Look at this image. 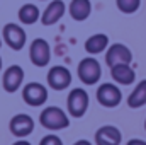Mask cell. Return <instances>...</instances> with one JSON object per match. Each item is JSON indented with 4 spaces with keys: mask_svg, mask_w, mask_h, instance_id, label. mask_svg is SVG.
<instances>
[{
    "mask_svg": "<svg viewBox=\"0 0 146 145\" xmlns=\"http://www.w3.org/2000/svg\"><path fill=\"white\" fill-rule=\"evenodd\" d=\"M2 39L5 41V44H7L10 50L21 51V50L26 46L27 34H26V31H24L19 24L9 22V24H5L3 29H2Z\"/></svg>",
    "mask_w": 146,
    "mask_h": 145,
    "instance_id": "277c9868",
    "label": "cell"
},
{
    "mask_svg": "<svg viewBox=\"0 0 146 145\" xmlns=\"http://www.w3.org/2000/svg\"><path fill=\"white\" fill-rule=\"evenodd\" d=\"M145 130H146V119H145Z\"/></svg>",
    "mask_w": 146,
    "mask_h": 145,
    "instance_id": "484cf974",
    "label": "cell"
},
{
    "mask_svg": "<svg viewBox=\"0 0 146 145\" xmlns=\"http://www.w3.org/2000/svg\"><path fill=\"white\" fill-rule=\"evenodd\" d=\"M133 62V53L131 50L122 44V43H114L107 48L106 53V63L109 65L110 68L115 65H129Z\"/></svg>",
    "mask_w": 146,
    "mask_h": 145,
    "instance_id": "9c48e42d",
    "label": "cell"
},
{
    "mask_svg": "<svg viewBox=\"0 0 146 145\" xmlns=\"http://www.w3.org/2000/svg\"><path fill=\"white\" fill-rule=\"evenodd\" d=\"M9 130L14 137L26 138L34 132V119L26 113H19V114L12 116L10 123H9Z\"/></svg>",
    "mask_w": 146,
    "mask_h": 145,
    "instance_id": "30bf717a",
    "label": "cell"
},
{
    "mask_svg": "<svg viewBox=\"0 0 146 145\" xmlns=\"http://www.w3.org/2000/svg\"><path fill=\"white\" fill-rule=\"evenodd\" d=\"M110 77L119 85H131L136 80V72L131 68V65H115L110 68Z\"/></svg>",
    "mask_w": 146,
    "mask_h": 145,
    "instance_id": "9a60e30c",
    "label": "cell"
},
{
    "mask_svg": "<svg viewBox=\"0 0 146 145\" xmlns=\"http://www.w3.org/2000/svg\"><path fill=\"white\" fill-rule=\"evenodd\" d=\"M127 145H146L145 140H139V138H133V140H129Z\"/></svg>",
    "mask_w": 146,
    "mask_h": 145,
    "instance_id": "44dd1931",
    "label": "cell"
},
{
    "mask_svg": "<svg viewBox=\"0 0 146 145\" xmlns=\"http://www.w3.org/2000/svg\"><path fill=\"white\" fill-rule=\"evenodd\" d=\"M24 82V70L21 65H10L2 75V85L7 92H17Z\"/></svg>",
    "mask_w": 146,
    "mask_h": 145,
    "instance_id": "8fae6325",
    "label": "cell"
},
{
    "mask_svg": "<svg viewBox=\"0 0 146 145\" xmlns=\"http://www.w3.org/2000/svg\"><path fill=\"white\" fill-rule=\"evenodd\" d=\"M146 104V79L141 80L134 91L127 96V106L133 109H138V108H143Z\"/></svg>",
    "mask_w": 146,
    "mask_h": 145,
    "instance_id": "ac0fdd59",
    "label": "cell"
},
{
    "mask_svg": "<svg viewBox=\"0 0 146 145\" xmlns=\"http://www.w3.org/2000/svg\"><path fill=\"white\" fill-rule=\"evenodd\" d=\"M46 80H48V85H49L53 91H65V89H68V87L72 85L73 77H72V72H70L66 67H63V65H54V67L49 68Z\"/></svg>",
    "mask_w": 146,
    "mask_h": 145,
    "instance_id": "52a82bcc",
    "label": "cell"
},
{
    "mask_svg": "<svg viewBox=\"0 0 146 145\" xmlns=\"http://www.w3.org/2000/svg\"><path fill=\"white\" fill-rule=\"evenodd\" d=\"M109 48V36L104 34V33H97V34H92L85 41V51L88 55H99V53H104L106 50Z\"/></svg>",
    "mask_w": 146,
    "mask_h": 145,
    "instance_id": "2e32d148",
    "label": "cell"
},
{
    "mask_svg": "<svg viewBox=\"0 0 146 145\" xmlns=\"http://www.w3.org/2000/svg\"><path fill=\"white\" fill-rule=\"evenodd\" d=\"M65 12H66V5L63 0H51L41 14V24L53 26V24L60 22V19L65 15Z\"/></svg>",
    "mask_w": 146,
    "mask_h": 145,
    "instance_id": "7c38bea8",
    "label": "cell"
},
{
    "mask_svg": "<svg viewBox=\"0 0 146 145\" xmlns=\"http://www.w3.org/2000/svg\"><path fill=\"white\" fill-rule=\"evenodd\" d=\"M2 65H3V63H2V56H0V72H2Z\"/></svg>",
    "mask_w": 146,
    "mask_h": 145,
    "instance_id": "cb8c5ba5",
    "label": "cell"
},
{
    "mask_svg": "<svg viewBox=\"0 0 146 145\" xmlns=\"http://www.w3.org/2000/svg\"><path fill=\"white\" fill-rule=\"evenodd\" d=\"M39 123L41 126H44L46 130L51 132H60L70 126V118L68 114L58 106H48L42 109V113L39 114Z\"/></svg>",
    "mask_w": 146,
    "mask_h": 145,
    "instance_id": "6da1fadb",
    "label": "cell"
},
{
    "mask_svg": "<svg viewBox=\"0 0 146 145\" xmlns=\"http://www.w3.org/2000/svg\"><path fill=\"white\" fill-rule=\"evenodd\" d=\"M68 12L73 21L83 22L92 14V2L90 0H72L68 5Z\"/></svg>",
    "mask_w": 146,
    "mask_h": 145,
    "instance_id": "5bb4252c",
    "label": "cell"
},
{
    "mask_svg": "<svg viewBox=\"0 0 146 145\" xmlns=\"http://www.w3.org/2000/svg\"><path fill=\"white\" fill-rule=\"evenodd\" d=\"M17 17H19V21H21L22 24L31 26V24H36L37 21L41 19V14H39L37 5H34V3H24V5L19 9Z\"/></svg>",
    "mask_w": 146,
    "mask_h": 145,
    "instance_id": "e0dca14e",
    "label": "cell"
},
{
    "mask_svg": "<svg viewBox=\"0 0 146 145\" xmlns=\"http://www.w3.org/2000/svg\"><path fill=\"white\" fill-rule=\"evenodd\" d=\"M22 99L26 104H29L33 108L42 106L48 101V89L39 82H29L22 89Z\"/></svg>",
    "mask_w": 146,
    "mask_h": 145,
    "instance_id": "ba28073f",
    "label": "cell"
},
{
    "mask_svg": "<svg viewBox=\"0 0 146 145\" xmlns=\"http://www.w3.org/2000/svg\"><path fill=\"white\" fill-rule=\"evenodd\" d=\"M122 133L114 125H104L95 132V145H121Z\"/></svg>",
    "mask_w": 146,
    "mask_h": 145,
    "instance_id": "4fadbf2b",
    "label": "cell"
},
{
    "mask_svg": "<svg viewBox=\"0 0 146 145\" xmlns=\"http://www.w3.org/2000/svg\"><path fill=\"white\" fill-rule=\"evenodd\" d=\"M76 73H78V79H80L82 84L95 85L100 80V77H102V67L94 56H87V58L80 60Z\"/></svg>",
    "mask_w": 146,
    "mask_h": 145,
    "instance_id": "7a4b0ae2",
    "label": "cell"
},
{
    "mask_svg": "<svg viewBox=\"0 0 146 145\" xmlns=\"http://www.w3.org/2000/svg\"><path fill=\"white\" fill-rule=\"evenodd\" d=\"M95 97H97L99 104L104 108H117L122 101V92L115 84L106 82V84L99 85Z\"/></svg>",
    "mask_w": 146,
    "mask_h": 145,
    "instance_id": "8992f818",
    "label": "cell"
},
{
    "mask_svg": "<svg viewBox=\"0 0 146 145\" xmlns=\"http://www.w3.org/2000/svg\"><path fill=\"white\" fill-rule=\"evenodd\" d=\"M12 145H31V142H27V140H17V142H14Z\"/></svg>",
    "mask_w": 146,
    "mask_h": 145,
    "instance_id": "603a6c76",
    "label": "cell"
},
{
    "mask_svg": "<svg viewBox=\"0 0 146 145\" xmlns=\"http://www.w3.org/2000/svg\"><path fill=\"white\" fill-rule=\"evenodd\" d=\"M39 145H63V140H61L58 135H53V133H49V135L42 137V140L39 142Z\"/></svg>",
    "mask_w": 146,
    "mask_h": 145,
    "instance_id": "ffe728a7",
    "label": "cell"
},
{
    "mask_svg": "<svg viewBox=\"0 0 146 145\" xmlns=\"http://www.w3.org/2000/svg\"><path fill=\"white\" fill-rule=\"evenodd\" d=\"M73 145H92V142H88V140H76Z\"/></svg>",
    "mask_w": 146,
    "mask_h": 145,
    "instance_id": "7402d4cb",
    "label": "cell"
},
{
    "mask_svg": "<svg viewBox=\"0 0 146 145\" xmlns=\"http://www.w3.org/2000/svg\"><path fill=\"white\" fill-rule=\"evenodd\" d=\"M29 58H31L33 65H36L39 68L48 67V63L51 62V46H49V43L42 38H36L29 46Z\"/></svg>",
    "mask_w": 146,
    "mask_h": 145,
    "instance_id": "5b68a950",
    "label": "cell"
},
{
    "mask_svg": "<svg viewBox=\"0 0 146 145\" xmlns=\"http://www.w3.org/2000/svg\"><path fill=\"white\" fill-rule=\"evenodd\" d=\"M0 46H2V36H0Z\"/></svg>",
    "mask_w": 146,
    "mask_h": 145,
    "instance_id": "d4e9b609",
    "label": "cell"
},
{
    "mask_svg": "<svg viewBox=\"0 0 146 145\" xmlns=\"http://www.w3.org/2000/svg\"><path fill=\"white\" fill-rule=\"evenodd\" d=\"M90 104V97H88V92L82 87H75L70 91L68 97H66V109H68V114H72L73 118H82Z\"/></svg>",
    "mask_w": 146,
    "mask_h": 145,
    "instance_id": "3957f363",
    "label": "cell"
},
{
    "mask_svg": "<svg viewBox=\"0 0 146 145\" xmlns=\"http://www.w3.org/2000/svg\"><path fill=\"white\" fill-rule=\"evenodd\" d=\"M115 5L122 14H134L141 7V0H115Z\"/></svg>",
    "mask_w": 146,
    "mask_h": 145,
    "instance_id": "d6986e66",
    "label": "cell"
},
{
    "mask_svg": "<svg viewBox=\"0 0 146 145\" xmlns=\"http://www.w3.org/2000/svg\"><path fill=\"white\" fill-rule=\"evenodd\" d=\"M39 2H46V0H39Z\"/></svg>",
    "mask_w": 146,
    "mask_h": 145,
    "instance_id": "4316f807",
    "label": "cell"
}]
</instances>
